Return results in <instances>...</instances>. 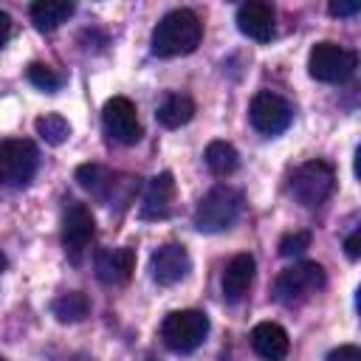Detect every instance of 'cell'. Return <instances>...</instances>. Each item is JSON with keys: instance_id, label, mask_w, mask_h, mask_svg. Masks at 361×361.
I'll list each match as a JSON object with an SVG mask.
<instances>
[{"instance_id": "5bb4252c", "label": "cell", "mask_w": 361, "mask_h": 361, "mask_svg": "<svg viewBox=\"0 0 361 361\" xmlns=\"http://www.w3.org/2000/svg\"><path fill=\"white\" fill-rule=\"evenodd\" d=\"M237 28L254 42H268L274 37V8L257 0L243 3L237 8Z\"/></svg>"}, {"instance_id": "cb8c5ba5", "label": "cell", "mask_w": 361, "mask_h": 361, "mask_svg": "<svg viewBox=\"0 0 361 361\" xmlns=\"http://www.w3.org/2000/svg\"><path fill=\"white\" fill-rule=\"evenodd\" d=\"M305 248H310V231H293V234H285L279 240V254L282 257H296Z\"/></svg>"}, {"instance_id": "9a60e30c", "label": "cell", "mask_w": 361, "mask_h": 361, "mask_svg": "<svg viewBox=\"0 0 361 361\" xmlns=\"http://www.w3.org/2000/svg\"><path fill=\"white\" fill-rule=\"evenodd\" d=\"M251 347L265 361H285V355L290 350V338H288V333H285L282 324H276V322H259L251 330Z\"/></svg>"}, {"instance_id": "8fae6325", "label": "cell", "mask_w": 361, "mask_h": 361, "mask_svg": "<svg viewBox=\"0 0 361 361\" xmlns=\"http://www.w3.org/2000/svg\"><path fill=\"white\" fill-rule=\"evenodd\" d=\"M189 268H192V259H189V251L180 243H166L149 257V274L164 288L178 285L180 279H186Z\"/></svg>"}, {"instance_id": "484cf974", "label": "cell", "mask_w": 361, "mask_h": 361, "mask_svg": "<svg viewBox=\"0 0 361 361\" xmlns=\"http://www.w3.org/2000/svg\"><path fill=\"white\" fill-rule=\"evenodd\" d=\"M327 11L333 14V17H353V14H358L361 11V3H355V0H350V3H330L327 6Z\"/></svg>"}, {"instance_id": "3957f363", "label": "cell", "mask_w": 361, "mask_h": 361, "mask_svg": "<svg viewBox=\"0 0 361 361\" xmlns=\"http://www.w3.org/2000/svg\"><path fill=\"white\" fill-rule=\"evenodd\" d=\"M327 285V274L319 262H296L285 268L274 282V299L285 307H299Z\"/></svg>"}, {"instance_id": "4fadbf2b", "label": "cell", "mask_w": 361, "mask_h": 361, "mask_svg": "<svg viewBox=\"0 0 361 361\" xmlns=\"http://www.w3.org/2000/svg\"><path fill=\"white\" fill-rule=\"evenodd\" d=\"M135 271V251L133 248H102L96 254V276L104 285H127Z\"/></svg>"}, {"instance_id": "52a82bcc", "label": "cell", "mask_w": 361, "mask_h": 361, "mask_svg": "<svg viewBox=\"0 0 361 361\" xmlns=\"http://www.w3.org/2000/svg\"><path fill=\"white\" fill-rule=\"evenodd\" d=\"M209 336V316L200 310H175L161 324V338L175 353L197 350Z\"/></svg>"}, {"instance_id": "8992f818", "label": "cell", "mask_w": 361, "mask_h": 361, "mask_svg": "<svg viewBox=\"0 0 361 361\" xmlns=\"http://www.w3.org/2000/svg\"><path fill=\"white\" fill-rule=\"evenodd\" d=\"M39 166V152L28 138H8L0 144V183L23 189L31 183Z\"/></svg>"}, {"instance_id": "44dd1931", "label": "cell", "mask_w": 361, "mask_h": 361, "mask_svg": "<svg viewBox=\"0 0 361 361\" xmlns=\"http://www.w3.org/2000/svg\"><path fill=\"white\" fill-rule=\"evenodd\" d=\"M51 313L62 324H76L90 313V302H87V296L82 290H68V293H59L51 302Z\"/></svg>"}, {"instance_id": "5b68a950", "label": "cell", "mask_w": 361, "mask_h": 361, "mask_svg": "<svg viewBox=\"0 0 361 361\" xmlns=\"http://www.w3.org/2000/svg\"><path fill=\"white\" fill-rule=\"evenodd\" d=\"M333 189H336V172L327 161H307L296 166L290 175V195L307 209L322 206L333 195Z\"/></svg>"}, {"instance_id": "7402d4cb", "label": "cell", "mask_w": 361, "mask_h": 361, "mask_svg": "<svg viewBox=\"0 0 361 361\" xmlns=\"http://www.w3.org/2000/svg\"><path fill=\"white\" fill-rule=\"evenodd\" d=\"M34 127H37V135H39L45 144H51V147L65 144L68 135H71V124H68L59 113H45V116H39V118L34 121Z\"/></svg>"}, {"instance_id": "f546056e", "label": "cell", "mask_w": 361, "mask_h": 361, "mask_svg": "<svg viewBox=\"0 0 361 361\" xmlns=\"http://www.w3.org/2000/svg\"><path fill=\"white\" fill-rule=\"evenodd\" d=\"M0 361H6V358H0Z\"/></svg>"}, {"instance_id": "ffe728a7", "label": "cell", "mask_w": 361, "mask_h": 361, "mask_svg": "<svg viewBox=\"0 0 361 361\" xmlns=\"http://www.w3.org/2000/svg\"><path fill=\"white\" fill-rule=\"evenodd\" d=\"M203 161H206L209 172L217 175V178H228V175H234L237 166H240V155H237V149H234L228 141H212V144L206 147Z\"/></svg>"}, {"instance_id": "d4e9b609", "label": "cell", "mask_w": 361, "mask_h": 361, "mask_svg": "<svg viewBox=\"0 0 361 361\" xmlns=\"http://www.w3.org/2000/svg\"><path fill=\"white\" fill-rule=\"evenodd\" d=\"M327 361H361V350L355 344H341L327 355Z\"/></svg>"}, {"instance_id": "9c48e42d", "label": "cell", "mask_w": 361, "mask_h": 361, "mask_svg": "<svg viewBox=\"0 0 361 361\" xmlns=\"http://www.w3.org/2000/svg\"><path fill=\"white\" fill-rule=\"evenodd\" d=\"M248 118H251V127L262 135H279L282 130H288L290 118H293V107L288 104V99H282L279 93H271V90H259L254 99H251V107H248Z\"/></svg>"}, {"instance_id": "ba28073f", "label": "cell", "mask_w": 361, "mask_h": 361, "mask_svg": "<svg viewBox=\"0 0 361 361\" xmlns=\"http://www.w3.org/2000/svg\"><path fill=\"white\" fill-rule=\"evenodd\" d=\"M93 234H96V220L90 209L79 200H68L65 214H62V245L73 265L82 262V254L87 251Z\"/></svg>"}, {"instance_id": "83f0119b", "label": "cell", "mask_w": 361, "mask_h": 361, "mask_svg": "<svg viewBox=\"0 0 361 361\" xmlns=\"http://www.w3.org/2000/svg\"><path fill=\"white\" fill-rule=\"evenodd\" d=\"M11 37V17L6 11H0V45H6Z\"/></svg>"}, {"instance_id": "7a4b0ae2", "label": "cell", "mask_w": 361, "mask_h": 361, "mask_svg": "<svg viewBox=\"0 0 361 361\" xmlns=\"http://www.w3.org/2000/svg\"><path fill=\"white\" fill-rule=\"evenodd\" d=\"M243 214V195L234 186H214L209 189L197 209H195V228L206 231V234H217L226 231L237 223V217Z\"/></svg>"}, {"instance_id": "d6986e66", "label": "cell", "mask_w": 361, "mask_h": 361, "mask_svg": "<svg viewBox=\"0 0 361 361\" xmlns=\"http://www.w3.org/2000/svg\"><path fill=\"white\" fill-rule=\"evenodd\" d=\"M155 116H158V121H161L166 130L183 127V124H189L192 116H195V102H192L189 96L172 93V96H166V99L161 102V107H158Z\"/></svg>"}, {"instance_id": "603a6c76", "label": "cell", "mask_w": 361, "mask_h": 361, "mask_svg": "<svg viewBox=\"0 0 361 361\" xmlns=\"http://www.w3.org/2000/svg\"><path fill=\"white\" fill-rule=\"evenodd\" d=\"M28 82H31V85H37L39 90H48V93L59 90V85H62L59 73H56L54 68L42 65V62H31V65H28Z\"/></svg>"}, {"instance_id": "6da1fadb", "label": "cell", "mask_w": 361, "mask_h": 361, "mask_svg": "<svg viewBox=\"0 0 361 361\" xmlns=\"http://www.w3.org/2000/svg\"><path fill=\"white\" fill-rule=\"evenodd\" d=\"M200 37H203V23L197 20V14L189 8H175L164 14L161 23L152 28L149 45L155 56L169 59V56L192 54L200 45Z\"/></svg>"}, {"instance_id": "e0dca14e", "label": "cell", "mask_w": 361, "mask_h": 361, "mask_svg": "<svg viewBox=\"0 0 361 361\" xmlns=\"http://www.w3.org/2000/svg\"><path fill=\"white\" fill-rule=\"evenodd\" d=\"M76 180H79V186H82L85 192H90L96 200H104V203L113 200L116 186H118L116 175H113L110 169L99 166V164H82V166L76 169Z\"/></svg>"}, {"instance_id": "277c9868", "label": "cell", "mask_w": 361, "mask_h": 361, "mask_svg": "<svg viewBox=\"0 0 361 361\" xmlns=\"http://www.w3.org/2000/svg\"><path fill=\"white\" fill-rule=\"evenodd\" d=\"M358 68V56L350 48H341L336 42H316L310 48L307 56V73L316 82H327V85H344L347 79H353Z\"/></svg>"}, {"instance_id": "7c38bea8", "label": "cell", "mask_w": 361, "mask_h": 361, "mask_svg": "<svg viewBox=\"0 0 361 361\" xmlns=\"http://www.w3.org/2000/svg\"><path fill=\"white\" fill-rule=\"evenodd\" d=\"M175 178L172 172H161L155 178H149L147 189H144V197H141V217L144 220H164L172 214V206H175Z\"/></svg>"}, {"instance_id": "4316f807", "label": "cell", "mask_w": 361, "mask_h": 361, "mask_svg": "<svg viewBox=\"0 0 361 361\" xmlns=\"http://www.w3.org/2000/svg\"><path fill=\"white\" fill-rule=\"evenodd\" d=\"M344 251H347L350 259H358V254H361V228H355V231L344 240Z\"/></svg>"}, {"instance_id": "30bf717a", "label": "cell", "mask_w": 361, "mask_h": 361, "mask_svg": "<svg viewBox=\"0 0 361 361\" xmlns=\"http://www.w3.org/2000/svg\"><path fill=\"white\" fill-rule=\"evenodd\" d=\"M102 124H104V133L124 147H133L141 141V124L135 116V104L127 96H113L104 102Z\"/></svg>"}, {"instance_id": "f1b7e54d", "label": "cell", "mask_w": 361, "mask_h": 361, "mask_svg": "<svg viewBox=\"0 0 361 361\" xmlns=\"http://www.w3.org/2000/svg\"><path fill=\"white\" fill-rule=\"evenodd\" d=\"M3 268H6V257L0 254V271H3Z\"/></svg>"}, {"instance_id": "ac0fdd59", "label": "cell", "mask_w": 361, "mask_h": 361, "mask_svg": "<svg viewBox=\"0 0 361 361\" xmlns=\"http://www.w3.org/2000/svg\"><path fill=\"white\" fill-rule=\"evenodd\" d=\"M73 11H76V6L68 3V0H39V3L31 6V20H34V25H37L39 31H54V28H59Z\"/></svg>"}, {"instance_id": "2e32d148", "label": "cell", "mask_w": 361, "mask_h": 361, "mask_svg": "<svg viewBox=\"0 0 361 361\" xmlns=\"http://www.w3.org/2000/svg\"><path fill=\"white\" fill-rule=\"evenodd\" d=\"M254 268L257 265H254L251 254H237V257L228 259V265L223 271V299L226 302L234 305L248 293V288L254 282Z\"/></svg>"}]
</instances>
